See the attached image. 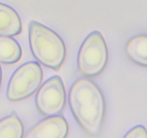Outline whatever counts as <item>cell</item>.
I'll list each match as a JSON object with an SVG mask.
<instances>
[{"label": "cell", "instance_id": "10", "mask_svg": "<svg viewBox=\"0 0 147 138\" xmlns=\"http://www.w3.org/2000/svg\"><path fill=\"white\" fill-rule=\"evenodd\" d=\"M24 133V126L15 112L0 120V138H22Z\"/></svg>", "mask_w": 147, "mask_h": 138}, {"label": "cell", "instance_id": "1", "mask_svg": "<svg viewBox=\"0 0 147 138\" xmlns=\"http://www.w3.org/2000/svg\"><path fill=\"white\" fill-rule=\"evenodd\" d=\"M68 101L82 129L90 136H98L106 115V100L100 88L88 78L78 79L70 88Z\"/></svg>", "mask_w": 147, "mask_h": 138}, {"label": "cell", "instance_id": "3", "mask_svg": "<svg viewBox=\"0 0 147 138\" xmlns=\"http://www.w3.org/2000/svg\"><path fill=\"white\" fill-rule=\"evenodd\" d=\"M108 61L109 52L103 34L99 31L92 32L86 37L79 50V71L86 77H96L104 71Z\"/></svg>", "mask_w": 147, "mask_h": 138}, {"label": "cell", "instance_id": "11", "mask_svg": "<svg viewBox=\"0 0 147 138\" xmlns=\"http://www.w3.org/2000/svg\"><path fill=\"white\" fill-rule=\"evenodd\" d=\"M124 137L126 138H146V129L142 125H138L130 129Z\"/></svg>", "mask_w": 147, "mask_h": 138}, {"label": "cell", "instance_id": "4", "mask_svg": "<svg viewBox=\"0 0 147 138\" xmlns=\"http://www.w3.org/2000/svg\"><path fill=\"white\" fill-rule=\"evenodd\" d=\"M42 70L38 63L30 61L20 66L11 76L7 89V97L16 102L31 96L42 80Z\"/></svg>", "mask_w": 147, "mask_h": 138}, {"label": "cell", "instance_id": "7", "mask_svg": "<svg viewBox=\"0 0 147 138\" xmlns=\"http://www.w3.org/2000/svg\"><path fill=\"white\" fill-rule=\"evenodd\" d=\"M22 31V22L18 13L7 4L0 3V35L15 36Z\"/></svg>", "mask_w": 147, "mask_h": 138}, {"label": "cell", "instance_id": "2", "mask_svg": "<svg viewBox=\"0 0 147 138\" xmlns=\"http://www.w3.org/2000/svg\"><path fill=\"white\" fill-rule=\"evenodd\" d=\"M29 43L33 55L42 65L53 70L63 66L66 57L65 45L55 32L37 21L30 22Z\"/></svg>", "mask_w": 147, "mask_h": 138}, {"label": "cell", "instance_id": "12", "mask_svg": "<svg viewBox=\"0 0 147 138\" xmlns=\"http://www.w3.org/2000/svg\"><path fill=\"white\" fill-rule=\"evenodd\" d=\"M1 78H2V73H1V66H0V86H1Z\"/></svg>", "mask_w": 147, "mask_h": 138}, {"label": "cell", "instance_id": "5", "mask_svg": "<svg viewBox=\"0 0 147 138\" xmlns=\"http://www.w3.org/2000/svg\"><path fill=\"white\" fill-rule=\"evenodd\" d=\"M35 102L45 117L61 114L66 103L65 89L61 78L54 76L47 79L37 92Z\"/></svg>", "mask_w": 147, "mask_h": 138}, {"label": "cell", "instance_id": "8", "mask_svg": "<svg viewBox=\"0 0 147 138\" xmlns=\"http://www.w3.org/2000/svg\"><path fill=\"white\" fill-rule=\"evenodd\" d=\"M128 57L136 64L146 68L147 66V37L140 34L131 39L126 45Z\"/></svg>", "mask_w": 147, "mask_h": 138}, {"label": "cell", "instance_id": "6", "mask_svg": "<svg viewBox=\"0 0 147 138\" xmlns=\"http://www.w3.org/2000/svg\"><path fill=\"white\" fill-rule=\"evenodd\" d=\"M68 124L61 116H48L28 132L29 138H64L67 137Z\"/></svg>", "mask_w": 147, "mask_h": 138}, {"label": "cell", "instance_id": "9", "mask_svg": "<svg viewBox=\"0 0 147 138\" xmlns=\"http://www.w3.org/2000/svg\"><path fill=\"white\" fill-rule=\"evenodd\" d=\"M22 48L14 39L0 35V63L13 64L20 60Z\"/></svg>", "mask_w": 147, "mask_h": 138}]
</instances>
